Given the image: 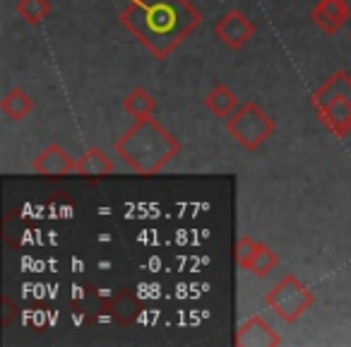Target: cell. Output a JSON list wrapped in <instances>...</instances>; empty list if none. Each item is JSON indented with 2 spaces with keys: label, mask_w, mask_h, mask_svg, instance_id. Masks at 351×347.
Returning <instances> with one entry per match:
<instances>
[{
  "label": "cell",
  "mask_w": 351,
  "mask_h": 347,
  "mask_svg": "<svg viewBox=\"0 0 351 347\" xmlns=\"http://www.w3.org/2000/svg\"><path fill=\"white\" fill-rule=\"evenodd\" d=\"M118 20L154 58L164 60L202 25V12L191 0H128Z\"/></svg>",
  "instance_id": "6da1fadb"
},
{
  "label": "cell",
  "mask_w": 351,
  "mask_h": 347,
  "mask_svg": "<svg viewBox=\"0 0 351 347\" xmlns=\"http://www.w3.org/2000/svg\"><path fill=\"white\" fill-rule=\"evenodd\" d=\"M116 155L130 166L135 174L154 177L181 152V142L176 140L156 118L147 116L135 121L116 140Z\"/></svg>",
  "instance_id": "7a4b0ae2"
},
{
  "label": "cell",
  "mask_w": 351,
  "mask_h": 347,
  "mask_svg": "<svg viewBox=\"0 0 351 347\" xmlns=\"http://www.w3.org/2000/svg\"><path fill=\"white\" fill-rule=\"evenodd\" d=\"M226 131L243 150L255 152L272 137L274 121L255 102H241V107L226 118Z\"/></svg>",
  "instance_id": "3957f363"
},
{
  "label": "cell",
  "mask_w": 351,
  "mask_h": 347,
  "mask_svg": "<svg viewBox=\"0 0 351 347\" xmlns=\"http://www.w3.org/2000/svg\"><path fill=\"white\" fill-rule=\"evenodd\" d=\"M265 304H267L282 321L296 323L303 313L313 309L315 297H313V292L296 278V275L289 273L265 294Z\"/></svg>",
  "instance_id": "277c9868"
},
{
  "label": "cell",
  "mask_w": 351,
  "mask_h": 347,
  "mask_svg": "<svg viewBox=\"0 0 351 347\" xmlns=\"http://www.w3.org/2000/svg\"><path fill=\"white\" fill-rule=\"evenodd\" d=\"M255 22L241 10H231L215 25V36L231 51H239L253 39Z\"/></svg>",
  "instance_id": "5b68a950"
},
{
  "label": "cell",
  "mask_w": 351,
  "mask_h": 347,
  "mask_svg": "<svg viewBox=\"0 0 351 347\" xmlns=\"http://www.w3.org/2000/svg\"><path fill=\"white\" fill-rule=\"evenodd\" d=\"M75 164H77V161H75L73 157L63 150V147L56 145V142H51V145H46L44 150L34 157V161H32V169H34L36 174H41V177L53 179V177H65V174H73Z\"/></svg>",
  "instance_id": "8992f818"
},
{
  "label": "cell",
  "mask_w": 351,
  "mask_h": 347,
  "mask_svg": "<svg viewBox=\"0 0 351 347\" xmlns=\"http://www.w3.org/2000/svg\"><path fill=\"white\" fill-rule=\"evenodd\" d=\"M349 15H351V10L346 0H320L311 10V20L315 22V27L330 36L337 34V32L346 25Z\"/></svg>",
  "instance_id": "52a82bcc"
},
{
  "label": "cell",
  "mask_w": 351,
  "mask_h": 347,
  "mask_svg": "<svg viewBox=\"0 0 351 347\" xmlns=\"http://www.w3.org/2000/svg\"><path fill=\"white\" fill-rule=\"evenodd\" d=\"M236 345L241 347H274L282 345V337L274 333V328L263 316H250L245 323H241L236 333Z\"/></svg>",
  "instance_id": "ba28073f"
},
{
  "label": "cell",
  "mask_w": 351,
  "mask_h": 347,
  "mask_svg": "<svg viewBox=\"0 0 351 347\" xmlns=\"http://www.w3.org/2000/svg\"><path fill=\"white\" fill-rule=\"evenodd\" d=\"M104 306L111 313L113 321L123 328H130L142 313V302L137 299V294L132 292V289H121V292H116Z\"/></svg>",
  "instance_id": "9c48e42d"
},
{
  "label": "cell",
  "mask_w": 351,
  "mask_h": 347,
  "mask_svg": "<svg viewBox=\"0 0 351 347\" xmlns=\"http://www.w3.org/2000/svg\"><path fill=\"white\" fill-rule=\"evenodd\" d=\"M317 116L335 137H346L351 133V104L346 99H335L330 107L317 111Z\"/></svg>",
  "instance_id": "30bf717a"
},
{
  "label": "cell",
  "mask_w": 351,
  "mask_h": 347,
  "mask_svg": "<svg viewBox=\"0 0 351 347\" xmlns=\"http://www.w3.org/2000/svg\"><path fill=\"white\" fill-rule=\"evenodd\" d=\"M75 174L84 179H106L113 174V161L108 159V155L99 147H89L82 152V157L75 164Z\"/></svg>",
  "instance_id": "8fae6325"
},
{
  "label": "cell",
  "mask_w": 351,
  "mask_h": 347,
  "mask_svg": "<svg viewBox=\"0 0 351 347\" xmlns=\"http://www.w3.org/2000/svg\"><path fill=\"white\" fill-rule=\"evenodd\" d=\"M205 107L212 116L217 118H229L236 109L241 107V99L236 97V92L231 87H226L224 82H217L212 87V92L205 97Z\"/></svg>",
  "instance_id": "7c38bea8"
},
{
  "label": "cell",
  "mask_w": 351,
  "mask_h": 347,
  "mask_svg": "<svg viewBox=\"0 0 351 347\" xmlns=\"http://www.w3.org/2000/svg\"><path fill=\"white\" fill-rule=\"evenodd\" d=\"M32 109H34V102H32L29 94L20 87L10 89L5 97L0 99V111L5 113L10 121H25L32 113Z\"/></svg>",
  "instance_id": "4fadbf2b"
},
{
  "label": "cell",
  "mask_w": 351,
  "mask_h": 347,
  "mask_svg": "<svg viewBox=\"0 0 351 347\" xmlns=\"http://www.w3.org/2000/svg\"><path fill=\"white\" fill-rule=\"evenodd\" d=\"M154 109H156L154 97H152L145 87H135L125 99H123V111H125L128 116L135 118V121L152 116V113H154Z\"/></svg>",
  "instance_id": "5bb4252c"
},
{
  "label": "cell",
  "mask_w": 351,
  "mask_h": 347,
  "mask_svg": "<svg viewBox=\"0 0 351 347\" xmlns=\"http://www.w3.org/2000/svg\"><path fill=\"white\" fill-rule=\"evenodd\" d=\"M15 10L27 25H41L51 15V0H17Z\"/></svg>",
  "instance_id": "9a60e30c"
},
{
  "label": "cell",
  "mask_w": 351,
  "mask_h": 347,
  "mask_svg": "<svg viewBox=\"0 0 351 347\" xmlns=\"http://www.w3.org/2000/svg\"><path fill=\"white\" fill-rule=\"evenodd\" d=\"M277 265H279V256L274 254L269 246L260 244L258 251H255V256H253V263H250L248 273H253L255 278L263 280V278H267L269 273H274V270H277Z\"/></svg>",
  "instance_id": "2e32d148"
},
{
  "label": "cell",
  "mask_w": 351,
  "mask_h": 347,
  "mask_svg": "<svg viewBox=\"0 0 351 347\" xmlns=\"http://www.w3.org/2000/svg\"><path fill=\"white\" fill-rule=\"evenodd\" d=\"M335 99H339V87H337V80H335V75H330V78L325 80V82L320 85V87L313 92V109L315 111H322L325 107H330Z\"/></svg>",
  "instance_id": "e0dca14e"
},
{
  "label": "cell",
  "mask_w": 351,
  "mask_h": 347,
  "mask_svg": "<svg viewBox=\"0 0 351 347\" xmlns=\"http://www.w3.org/2000/svg\"><path fill=\"white\" fill-rule=\"evenodd\" d=\"M260 241L250 239V236H241L239 241H236V251H234V258H236V265H239L241 270H248L250 263H253V256L255 251H258Z\"/></svg>",
  "instance_id": "ac0fdd59"
},
{
  "label": "cell",
  "mask_w": 351,
  "mask_h": 347,
  "mask_svg": "<svg viewBox=\"0 0 351 347\" xmlns=\"http://www.w3.org/2000/svg\"><path fill=\"white\" fill-rule=\"evenodd\" d=\"M335 80H337V87H339V97L351 104V75H346L344 70H337Z\"/></svg>",
  "instance_id": "d6986e66"
},
{
  "label": "cell",
  "mask_w": 351,
  "mask_h": 347,
  "mask_svg": "<svg viewBox=\"0 0 351 347\" xmlns=\"http://www.w3.org/2000/svg\"><path fill=\"white\" fill-rule=\"evenodd\" d=\"M17 313V306L10 302V297H3V323H10L12 321V316Z\"/></svg>",
  "instance_id": "ffe728a7"
},
{
  "label": "cell",
  "mask_w": 351,
  "mask_h": 347,
  "mask_svg": "<svg viewBox=\"0 0 351 347\" xmlns=\"http://www.w3.org/2000/svg\"><path fill=\"white\" fill-rule=\"evenodd\" d=\"M349 39H351V36H349Z\"/></svg>",
  "instance_id": "44dd1931"
}]
</instances>
